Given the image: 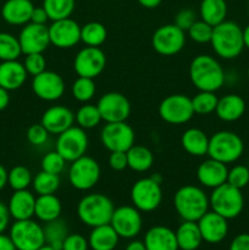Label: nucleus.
Returning a JSON list of instances; mask_svg holds the SVG:
<instances>
[{
  "label": "nucleus",
  "instance_id": "1",
  "mask_svg": "<svg viewBox=\"0 0 249 250\" xmlns=\"http://www.w3.org/2000/svg\"><path fill=\"white\" fill-rule=\"evenodd\" d=\"M189 78L198 90L216 92L225 84L226 75L214 56L200 54L190 62Z\"/></svg>",
  "mask_w": 249,
  "mask_h": 250
},
{
  "label": "nucleus",
  "instance_id": "2",
  "mask_svg": "<svg viewBox=\"0 0 249 250\" xmlns=\"http://www.w3.org/2000/svg\"><path fill=\"white\" fill-rule=\"evenodd\" d=\"M210 44L219 58L225 60L238 58L244 49L243 29L236 22L225 20L212 28Z\"/></svg>",
  "mask_w": 249,
  "mask_h": 250
},
{
  "label": "nucleus",
  "instance_id": "3",
  "mask_svg": "<svg viewBox=\"0 0 249 250\" xmlns=\"http://www.w3.org/2000/svg\"><path fill=\"white\" fill-rule=\"evenodd\" d=\"M173 207L183 221L197 222L209 211V197L198 186L186 185L178 188L173 195Z\"/></svg>",
  "mask_w": 249,
  "mask_h": 250
},
{
  "label": "nucleus",
  "instance_id": "4",
  "mask_svg": "<svg viewBox=\"0 0 249 250\" xmlns=\"http://www.w3.org/2000/svg\"><path fill=\"white\" fill-rule=\"evenodd\" d=\"M115 207L112 200L102 193L85 194L78 202L77 215L82 224L89 227L110 224Z\"/></svg>",
  "mask_w": 249,
  "mask_h": 250
},
{
  "label": "nucleus",
  "instance_id": "5",
  "mask_svg": "<svg viewBox=\"0 0 249 250\" xmlns=\"http://www.w3.org/2000/svg\"><path fill=\"white\" fill-rule=\"evenodd\" d=\"M209 204L212 211L227 220L238 217L244 208V197L242 189L228 183L214 188L209 197Z\"/></svg>",
  "mask_w": 249,
  "mask_h": 250
},
{
  "label": "nucleus",
  "instance_id": "6",
  "mask_svg": "<svg viewBox=\"0 0 249 250\" xmlns=\"http://www.w3.org/2000/svg\"><path fill=\"white\" fill-rule=\"evenodd\" d=\"M244 143L241 137L231 131H219L209 138L208 155L224 164L236 163L243 155Z\"/></svg>",
  "mask_w": 249,
  "mask_h": 250
},
{
  "label": "nucleus",
  "instance_id": "7",
  "mask_svg": "<svg viewBox=\"0 0 249 250\" xmlns=\"http://www.w3.org/2000/svg\"><path fill=\"white\" fill-rule=\"evenodd\" d=\"M102 168L92 156L83 155L72 161L68 168V182L77 190H89L99 182Z\"/></svg>",
  "mask_w": 249,
  "mask_h": 250
},
{
  "label": "nucleus",
  "instance_id": "8",
  "mask_svg": "<svg viewBox=\"0 0 249 250\" xmlns=\"http://www.w3.org/2000/svg\"><path fill=\"white\" fill-rule=\"evenodd\" d=\"M129 195L133 207L141 212H151L158 209L164 197L161 183H158L151 177L141 178L134 182Z\"/></svg>",
  "mask_w": 249,
  "mask_h": 250
},
{
  "label": "nucleus",
  "instance_id": "9",
  "mask_svg": "<svg viewBox=\"0 0 249 250\" xmlns=\"http://www.w3.org/2000/svg\"><path fill=\"white\" fill-rule=\"evenodd\" d=\"M9 236L17 250H38L45 244L43 227L32 219L15 221Z\"/></svg>",
  "mask_w": 249,
  "mask_h": 250
},
{
  "label": "nucleus",
  "instance_id": "10",
  "mask_svg": "<svg viewBox=\"0 0 249 250\" xmlns=\"http://www.w3.org/2000/svg\"><path fill=\"white\" fill-rule=\"evenodd\" d=\"M159 116L170 125H183L194 116L192 99L186 94H171L161 100Z\"/></svg>",
  "mask_w": 249,
  "mask_h": 250
},
{
  "label": "nucleus",
  "instance_id": "11",
  "mask_svg": "<svg viewBox=\"0 0 249 250\" xmlns=\"http://www.w3.org/2000/svg\"><path fill=\"white\" fill-rule=\"evenodd\" d=\"M88 149V136L85 129L80 126H71L58 136L55 150L65 159L67 163L77 160L85 155Z\"/></svg>",
  "mask_w": 249,
  "mask_h": 250
},
{
  "label": "nucleus",
  "instance_id": "12",
  "mask_svg": "<svg viewBox=\"0 0 249 250\" xmlns=\"http://www.w3.org/2000/svg\"><path fill=\"white\" fill-rule=\"evenodd\" d=\"M154 50L164 56H172L180 53L186 45V32L175 23L160 26L151 37Z\"/></svg>",
  "mask_w": 249,
  "mask_h": 250
},
{
  "label": "nucleus",
  "instance_id": "13",
  "mask_svg": "<svg viewBox=\"0 0 249 250\" xmlns=\"http://www.w3.org/2000/svg\"><path fill=\"white\" fill-rule=\"evenodd\" d=\"M100 141L110 153L127 151L132 146H134L136 134L133 128L126 121L109 122L103 127Z\"/></svg>",
  "mask_w": 249,
  "mask_h": 250
},
{
  "label": "nucleus",
  "instance_id": "14",
  "mask_svg": "<svg viewBox=\"0 0 249 250\" xmlns=\"http://www.w3.org/2000/svg\"><path fill=\"white\" fill-rule=\"evenodd\" d=\"M106 66V56L99 46H85L81 49L73 60V68L80 77L97 78Z\"/></svg>",
  "mask_w": 249,
  "mask_h": 250
},
{
  "label": "nucleus",
  "instance_id": "15",
  "mask_svg": "<svg viewBox=\"0 0 249 250\" xmlns=\"http://www.w3.org/2000/svg\"><path fill=\"white\" fill-rule=\"evenodd\" d=\"M110 225L116 231L120 238L131 239L134 238L142 231L143 220H142L141 211L137 208L131 205L115 208Z\"/></svg>",
  "mask_w": 249,
  "mask_h": 250
},
{
  "label": "nucleus",
  "instance_id": "16",
  "mask_svg": "<svg viewBox=\"0 0 249 250\" xmlns=\"http://www.w3.org/2000/svg\"><path fill=\"white\" fill-rule=\"evenodd\" d=\"M103 121L122 122L131 115V103L124 94L117 92L105 93L97 103Z\"/></svg>",
  "mask_w": 249,
  "mask_h": 250
},
{
  "label": "nucleus",
  "instance_id": "17",
  "mask_svg": "<svg viewBox=\"0 0 249 250\" xmlns=\"http://www.w3.org/2000/svg\"><path fill=\"white\" fill-rule=\"evenodd\" d=\"M32 90L37 98L44 102H56L65 93V81L59 73L45 70L34 76L32 81Z\"/></svg>",
  "mask_w": 249,
  "mask_h": 250
},
{
  "label": "nucleus",
  "instance_id": "18",
  "mask_svg": "<svg viewBox=\"0 0 249 250\" xmlns=\"http://www.w3.org/2000/svg\"><path fill=\"white\" fill-rule=\"evenodd\" d=\"M50 44L59 49H70L81 42V26L70 19L58 20L48 27Z\"/></svg>",
  "mask_w": 249,
  "mask_h": 250
},
{
  "label": "nucleus",
  "instance_id": "19",
  "mask_svg": "<svg viewBox=\"0 0 249 250\" xmlns=\"http://www.w3.org/2000/svg\"><path fill=\"white\" fill-rule=\"evenodd\" d=\"M21 45L22 54H34L43 53L50 45L49 31L46 24H37L33 22H28L24 24L23 28L17 37Z\"/></svg>",
  "mask_w": 249,
  "mask_h": 250
},
{
  "label": "nucleus",
  "instance_id": "20",
  "mask_svg": "<svg viewBox=\"0 0 249 250\" xmlns=\"http://www.w3.org/2000/svg\"><path fill=\"white\" fill-rule=\"evenodd\" d=\"M228 220L215 211H208L197 221L203 241L209 244H217L226 238L228 233Z\"/></svg>",
  "mask_w": 249,
  "mask_h": 250
},
{
  "label": "nucleus",
  "instance_id": "21",
  "mask_svg": "<svg viewBox=\"0 0 249 250\" xmlns=\"http://www.w3.org/2000/svg\"><path fill=\"white\" fill-rule=\"evenodd\" d=\"M228 168L226 164L215 159H207L197 168V180L203 187L214 188L227 182Z\"/></svg>",
  "mask_w": 249,
  "mask_h": 250
},
{
  "label": "nucleus",
  "instance_id": "22",
  "mask_svg": "<svg viewBox=\"0 0 249 250\" xmlns=\"http://www.w3.org/2000/svg\"><path fill=\"white\" fill-rule=\"evenodd\" d=\"M75 122V114L68 107L62 105H54L46 109L42 116L41 124L45 127L49 134H60Z\"/></svg>",
  "mask_w": 249,
  "mask_h": 250
},
{
  "label": "nucleus",
  "instance_id": "23",
  "mask_svg": "<svg viewBox=\"0 0 249 250\" xmlns=\"http://www.w3.org/2000/svg\"><path fill=\"white\" fill-rule=\"evenodd\" d=\"M34 208H36V197L28 189L14 190L7 203L10 216L15 221L32 219L34 216Z\"/></svg>",
  "mask_w": 249,
  "mask_h": 250
},
{
  "label": "nucleus",
  "instance_id": "24",
  "mask_svg": "<svg viewBox=\"0 0 249 250\" xmlns=\"http://www.w3.org/2000/svg\"><path fill=\"white\" fill-rule=\"evenodd\" d=\"M33 9L31 0H6L1 7V17L12 26H24L31 22Z\"/></svg>",
  "mask_w": 249,
  "mask_h": 250
},
{
  "label": "nucleus",
  "instance_id": "25",
  "mask_svg": "<svg viewBox=\"0 0 249 250\" xmlns=\"http://www.w3.org/2000/svg\"><path fill=\"white\" fill-rule=\"evenodd\" d=\"M146 250H178L175 231L166 226H154L144 236Z\"/></svg>",
  "mask_w": 249,
  "mask_h": 250
},
{
  "label": "nucleus",
  "instance_id": "26",
  "mask_svg": "<svg viewBox=\"0 0 249 250\" xmlns=\"http://www.w3.org/2000/svg\"><path fill=\"white\" fill-rule=\"evenodd\" d=\"M24 65L19 60L1 61L0 62V87L6 90H16L24 84L27 80Z\"/></svg>",
  "mask_w": 249,
  "mask_h": 250
},
{
  "label": "nucleus",
  "instance_id": "27",
  "mask_svg": "<svg viewBox=\"0 0 249 250\" xmlns=\"http://www.w3.org/2000/svg\"><path fill=\"white\" fill-rule=\"evenodd\" d=\"M246 112V102L241 95L226 94L219 98L215 114L225 122H234Z\"/></svg>",
  "mask_w": 249,
  "mask_h": 250
},
{
  "label": "nucleus",
  "instance_id": "28",
  "mask_svg": "<svg viewBox=\"0 0 249 250\" xmlns=\"http://www.w3.org/2000/svg\"><path fill=\"white\" fill-rule=\"evenodd\" d=\"M181 144L186 153L192 156L208 155L209 148V137L204 131L199 128H188L181 137Z\"/></svg>",
  "mask_w": 249,
  "mask_h": 250
},
{
  "label": "nucleus",
  "instance_id": "29",
  "mask_svg": "<svg viewBox=\"0 0 249 250\" xmlns=\"http://www.w3.org/2000/svg\"><path fill=\"white\" fill-rule=\"evenodd\" d=\"M119 234L110 224L93 227L88 238L92 250H114L119 244Z\"/></svg>",
  "mask_w": 249,
  "mask_h": 250
},
{
  "label": "nucleus",
  "instance_id": "30",
  "mask_svg": "<svg viewBox=\"0 0 249 250\" xmlns=\"http://www.w3.org/2000/svg\"><path fill=\"white\" fill-rule=\"evenodd\" d=\"M62 204L55 194L38 195L36 198L34 216L42 222H50L60 217Z\"/></svg>",
  "mask_w": 249,
  "mask_h": 250
},
{
  "label": "nucleus",
  "instance_id": "31",
  "mask_svg": "<svg viewBox=\"0 0 249 250\" xmlns=\"http://www.w3.org/2000/svg\"><path fill=\"white\" fill-rule=\"evenodd\" d=\"M178 249L181 250H198L202 246L203 237L199 226L194 221H183L175 231Z\"/></svg>",
  "mask_w": 249,
  "mask_h": 250
},
{
  "label": "nucleus",
  "instance_id": "32",
  "mask_svg": "<svg viewBox=\"0 0 249 250\" xmlns=\"http://www.w3.org/2000/svg\"><path fill=\"white\" fill-rule=\"evenodd\" d=\"M199 14L203 21L215 27L224 22L227 16L226 0H202Z\"/></svg>",
  "mask_w": 249,
  "mask_h": 250
},
{
  "label": "nucleus",
  "instance_id": "33",
  "mask_svg": "<svg viewBox=\"0 0 249 250\" xmlns=\"http://www.w3.org/2000/svg\"><path fill=\"white\" fill-rule=\"evenodd\" d=\"M127 154V165L136 172H145L154 164V155L149 148L144 146H132Z\"/></svg>",
  "mask_w": 249,
  "mask_h": 250
},
{
  "label": "nucleus",
  "instance_id": "34",
  "mask_svg": "<svg viewBox=\"0 0 249 250\" xmlns=\"http://www.w3.org/2000/svg\"><path fill=\"white\" fill-rule=\"evenodd\" d=\"M44 229V237H45V244H49L53 248L61 250L62 244L65 242L66 237L68 236V227L63 220L60 217L56 220H53L50 222H46Z\"/></svg>",
  "mask_w": 249,
  "mask_h": 250
},
{
  "label": "nucleus",
  "instance_id": "35",
  "mask_svg": "<svg viewBox=\"0 0 249 250\" xmlns=\"http://www.w3.org/2000/svg\"><path fill=\"white\" fill-rule=\"evenodd\" d=\"M106 28L100 22H88L81 27V42L87 46H100L106 41Z\"/></svg>",
  "mask_w": 249,
  "mask_h": 250
},
{
  "label": "nucleus",
  "instance_id": "36",
  "mask_svg": "<svg viewBox=\"0 0 249 250\" xmlns=\"http://www.w3.org/2000/svg\"><path fill=\"white\" fill-rule=\"evenodd\" d=\"M42 6L45 9L49 20L58 21V20L67 19L72 15L75 10V0H43Z\"/></svg>",
  "mask_w": 249,
  "mask_h": 250
},
{
  "label": "nucleus",
  "instance_id": "37",
  "mask_svg": "<svg viewBox=\"0 0 249 250\" xmlns=\"http://www.w3.org/2000/svg\"><path fill=\"white\" fill-rule=\"evenodd\" d=\"M32 186H33L34 192L38 195L55 194L56 190L60 187V177L59 175H54V173H49L42 170L33 177Z\"/></svg>",
  "mask_w": 249,
  "mask_h": 250
},
{
  "label": "nucleus",
  "instance_id": "38",
  "mask_svg": "<svg viewBox=\"0 0 249 250\" xmlns=\"http://www.w3.org/2000/svg\"><path fill=\"white\" fill-rule=\"evenodd\" d=\"M190 99H192L194 114L203 115V116L215 112L217 102H219V98L216 97L215 92H207V90H199Z\"/></svg>",
  "mask_w": 249,
  "mask_h": 250
},
{
  "label": "nucleus",
  "instance_id": "39",
  "mask_svg": "<svg viewBox=\"0 0 249 250\" xmlns=\"http://www.w3.org/2000/svg\"><path fill=\"white\" fill-rule=\"evenodd\" d=\"M75 121L83 129H90L97 127L103 121L97 105L84 104L77 110L75 115Z\"/></svg>",
  "mask_w": 249,
  "mask_h": 250
},
{
  "label": "nucleus",
  "instance_id": "40",
  "mask_svg": "<svg viewBox=\"0 0 249 250\" xmlns=\"http://www.w3.org/2000/svg\"><path fill=\"white\" fill-rule=\"evenodd\" d=\"M21 54L22 50L19 38L11 33L0 32V60H17Z\"/></svg>",
  "mask_w": 249,
  "mask_h": 250
},
{
  "label": "nucleus",
  "instance_id": "41",
  "mask_svg": "<svg viewBox=\"0 0 249 250\" xmlns=\"http://www.w3.org/2000/svg\"><path fill=\"white\" fill-rule=\"evenodd\" d=\"M95 92H97V87H95L93 78L78 76V78L75 80V82L72 83V87H71L72 97L81 103H88L89 100H92L95 95Z\"/></svg>",
  "mask_w": 249,
  "mask_h": 250
},
{
  "label": "nucleus",
  "instance_id": "42",
  "mask_svg": "<svg viewBox=\"0 0 249 250\" xmlns=\"http://www.w3.org/2000/svg\"><path fill=\"white\" fill-rule=\"evenodd\" d=\"M32 173L26 166L17 165L14 166L11 170L7 172V185L14 190L27 189L32 185Z\"/></svg>",
  "mask_w": 249,
  "mask_h": 250
},
{
  "label": "nucleus",
  "instance_id": "43",
  "mask_svg": "<svg viewBox=\"0 0 249 250\" xmlns=\"http://www.w3.org/2000/svg\"><path fill=\"white\" fill-rule=\"evenodd\" d=\"M212 28L214 27L210 26L209 23H207L203 20H197L187 31L188 37L198 44L210 43L212 36Z\"/></svg>",
  "mask_w": 249,
  "mask_h": 250
},
{
  "label": "nucleus",
  "instance_id": "44",
  "mask_svg": "<svg viewBox=\"0 0 249 250\" xmlns=\"http://www.w3.org/2000/svg\"><path fill=\"white\" fill-rule=\"evenodd\" d=\"M66 163L67 161L56 150L49 151L42 159V170L49 173H54V175H60L65 168Z\"/></svg>",
  "mask_w": 249,
  "mask_h": 250
},
{
  "label": "nucleus",
  "instance_id": "45",
  "mask_svg": "<svg viewBox=\"0 0 249 250\" xmlns=\"http://www.w3.org/2000/svg\"><path fill=\"white\" fill-rule=\"evenodd\" d=\"M227 183L238 189H243L249 185V168L244 165H236L229 168Z\"/></svg>",
  "mask_w": 249,
  "mask_h": 250
},
{
  "label": "nucleus",
  "instance_id": "46",
  "mask_svg": "<svg viewBox=\"0 0 249 250\" xmlns=\"http://www.w3.org/2000/svg\"><path fill=\"white\" fill-rule=\"evenodd\" d=\"M23 65L27 73L33 76V77L46 70V60L44 58L43 53L27 54Z\"/></svg>",
  "mask_w": 249,
  "mask_h": 250
},
{
  "label": "nucleus",
  "instance_id": "47",
  "mask_svg": "<svg viewBox=\"0 0 249 250\" xmlns=\"http://www.w3.org/2000/svg\"><path fill=\"white\" fill-rule=\"evenodd\" d=\"M27 141L34 146H42L46 143L49 138V132L42 124H34L27 129Z\"/></svg>",
  "mask_w": 249,
  "mask_h": 250
},
{
  "label": "nucleus",
  "instance_id": "48",
  "mask_svg": "<svg viewBox=\"0 0 249 250\" xmlns=\"http://www.w3.org/2000/svg\"><path fill=\"white\" fill-rule=\"evenodd\" d=\"M195 21H197V14L194 10L188 9V7L180 10L175 17V24L185 32H187Z\"/></svg>",
  "mask_w": 249,
  "mask_h": 250
},
{
  "label": "nucleus",
  "instance_id": "49",
  "mask_svg": "<svg viewBox=\"0 0 249 250\" xmlns=\"http://www.w3.org/2000/svg\"><path fill=\"white\" fill-rule=\"evenodd\" d=\"M89 249V243L88 239H85L82 234L73 233L68 234L66 237L65 242L62 244L61 250H88Z\"/></svg>",
  "mask_w": 249,
  "mask_h": 250
},
{
  "label": "nucleus",
  "instance_id": "50",
  "mask_svg": "<svg viewBox=\"0 0 249 250\" xmlns=\"http://www.w3.org/2000/svg\"><path fill=\"white\" fill-rule=\"evenodd\" d=\"M109 166L114 171H122L128 167L126 151H111L109 156Z\"/></svg>",
  "mask_w": 249,
  "mask_h": 250
},
{
  "label": "nucleus",
  "instance_id": "51",
  "mask_svg": "<svg viewBox=\"0 0 249 250\" xmlns=\"http://www.w3.org/2000/svg\"><path fill=\"white\" fill-rule=\"evenodd\" d=\"M228 250H249V233H241L234 237Z\"/></svg>",
  "mask_w": 249,
  "mask_h": 250
},
{
  "label": "nucleus",
  "instance_id": "52",
  "mask_svg": "<svg viewBox=\"0 0 249 250\" xmlns=\"http://www.w3.org/2000/svg\"><path fill=\"white\" fill-rule=\"evenodd\" d=\"M48 20H49V16L43 6H39V7L34 6L33 11H32L31 22H33V23H37V24H46Z\"/></svg>",
  "mask_w": 249,
  "mask_h": 250
},
{
  "label": "nucleus",
  "instance_id": "53",
  "mask_svg": "<svg viewBox=\"0 0 249 250\" xmlns=\"http://www.w3.org/2000/svg\"><path fill=\"white\" fill-rule=\"evenodd\" d=\"M10 219H11V216H10L7 205L0 202V233H4L6 231L10 224Z\"/></svg>",
  "mask_w": 249,
  "mask_h": 250
},
{
  "label": "nucleus",
  "instance_id": "54",
  "mask_svg": "<svg viewBox=\"0 0 249 250\" xmlns=\"http://www.w3.org/2000/svg\"><path fill=\"white\" fill-rule=\"evenodd\" d=\"M0 250H17L10 236L0 233Z\"/></svg>",
  "mask_w": 249,
  "mask_h": 250
},
{
  "label": "nucleus",
  "instance_id": "55",
  "mask_svg": "<svg viewBox=\"0 0 249 250\" xmlns=\"http://www.w3.org/2000/svg\"><path fill=\"white\" fill-rule=\"evenodd\" d=\"M10 103V95L9 90H6L5 88L0 87V111L5 110L7 107Z\"/></svg>",
  "mask_w": 249,
  "mask_h": 250
},
{
  "label": "nucleus",
  "instance_id": "56",
  "mask_svg": "<svg viewBox=\"0 0 249 250\" xmlns=\"http://www.w3.org/2000/svg\"><path fill=\"white\" fill-rule=\"evenodd\" d=\"M137 1L143 7H146V9H155L161 4L163 0H137Z\"/></svg>",
  "mask_w": 249,
  "mask_h": 250
},
{
  "label": "nucleus",
  "instance_id": "57",
  "mask_svg": "<svg viewBox=\"0 0 249 250\" xmlns=\"http://www.w3.org/2000/svg\"><path fill=\"white\" fill-rule=\"evenodd\" d=\"M7 185V171L4 166L0 164V192L5 188Z\"/></svg>",
  "mask_w": 249,
  "mask_h": 250
},
{
  "label": "nucleus",
  "instance_id": "58",
  "mask_svg": "<svg viewBox=\"0 0 249 250\" xmlns=\"http://www.w3.org/2000/svg\"><path fill=\"white\" fill-rule=\"evenodd\" d=\"M124 250H146L145 246H144V242L141 241H132L129 242L128 246L126 247Z\"/></svg>",
  "mask_w": 249,
  "mask_h": 250
},
{
  "label": "nucleus",
  "instance_id": "59",
  "mask_svg": "<svg viewBox=\"0 0 249 250\" xmlns=\"http://www.w3.org/2000/svg\"><path fill=\"white\" fill-rule=\"evenodd\" d=\"M243 42L244 48L249 49V24H247L246 28L243 29Z\"/></svg>",
  "mask_w": 249,
  "mask_h": 250
},
{
  "label": "nucleus",
  "instance_id": "60",
  "mask_svg": "<svg viewBox=\"0 0 249 250\" xmlns=\"http://www.w3.org/2000/svg\"><path fill=\"white\" fill-rule=\"evenodd\" d=\"M150 177L153 178L154 181H156V182H158V183H161V182H163V177H161V176L159 175V173H154V175H153V176H150Z\"/></svg>",
  "mask_w": 249,
  "mask_h": 250
},
{
  "label": "nucleus",
  "instance_id": "61",
  "mask_svg": "<svg viewBox=\"0 0 249 250\" xmlns=\"http://www.w3.org/2000/svg\"><path fill=\"white\" fill-rule=\"evenodd\" d=\"M38 250H58V249L53 248V247L49 246V244H44V246H42L41 248H39Z\"/></svg>",
  "mask_w": 249,
  "mask_h": 250
},
{
  "label": "nucleus",
  "instance_id": "62",
  "mask_svg": "<svg viewBox=\"0 0 249 250\" xmlns=\"http://www.w3.org/2000/svg\"><path fill=\"white\" fill-rule=\"evenodd\" d=\"M247 75H248V78H249V67H248V70H247Z\"/></svg>",
  "mask_w": 249,
  "mask_h": 250
}]
</instances>
